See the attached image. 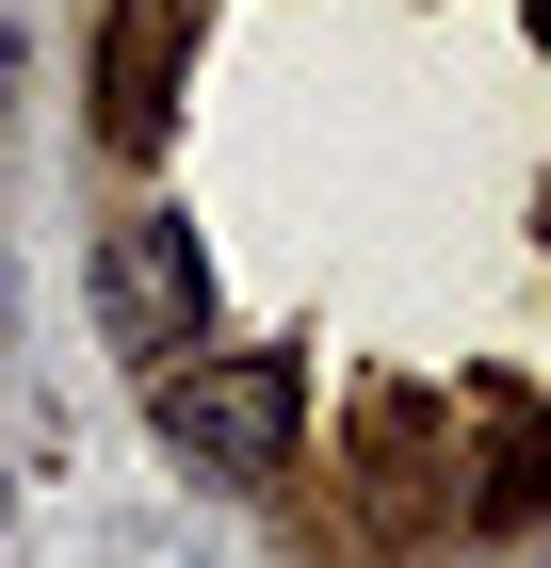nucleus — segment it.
<instances>
[{
  "label": "nucleus",
  "mask_w": 551,
  "mask_h": 568,
  "mask_svg": "<svg viewBox=\"0 0 551 568\" xmlns=\"http://www.w3.org/2000/svg\"><path fill=\"white\" fill-rule=\"evenodd\" d=\"M146 423H163V455L178 471H212V487H276L293 471V423H308V374L293 357H259V342H227V357H146Z\"/></svg>",
  "instance_id": "1"
},
{
  "label": "nucleus",
  "mask_w": 551,
  "mask_h": 568,
  "mask_svg": "<svg viewBox=\"0 0 551 568\" xmlns=\"http://www.w3.org/2000/svg\"><path fill=\"white\" fill-rule=\"evenodd\" d=\"M98 325H114V357H178L212 325V244H195V212H130L114 244H98Z\"/></svg>",
  "instance_id": "2"
},
{
  "label": "nucleus",
  "mask_w": 551,
  "mask_h": 568,
  "mask_svg": "<svg viewBox=\"0 0 551 568\" xmlns=\"http://www.w3.org/2000/svg\"><path fill=\"white\" fill-rule=\"evenodd\" d=\"M178 65H195V0H114V33H98V146L146 163L178 131Z\"/></svg>",
  "instance_id": "3"
},
{
  "label": "nucleus",
  "mask_w": 551,
  "mask_h": 568,
  "mask_svg": "<svg viewBox=\"0 0 551 568\" xmlns=\"http://www.w3.org/2000/svg\"><path fill=\"white\" fill-rule=\"evenodd\" d=\"M487 520H551V406L503 438V455H487Z\"/></svg>",
  "instance_id": "4"
},
{
  "label": "nucleus",
  "mask_w": 551,
  "mask_h": 568,
  "mask_svg": "<svg viewBox=\"0 0 551 568\" xmlns=\"http://www.w3.org/2000/svg\"><path fill=\"white\" fill-rule=\"evenodd\" d=\"M17 65H33V49H17V0H0V114H17Z\"/></svg>",
  "instance_id": "5"
}]
</instances>
